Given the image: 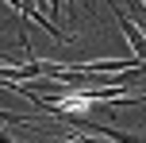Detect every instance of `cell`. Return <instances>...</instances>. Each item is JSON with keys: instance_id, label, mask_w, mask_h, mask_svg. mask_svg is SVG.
Listing matches in <instances>:
<instances>
[{"instance_id": "obj_1", "label": "cell", "mask_w": 146, "mask_h": 143, "mask_svg": "<svg viewBox=\"0 0 146 143\" xmlns=\"http://www.w3.org/2000/svg\"><path fill=\"white\" fill-rule=\"evenodd\" d=\"M58 8H62V0H50V12H58Z\"/></svg>"}]
</instances>
